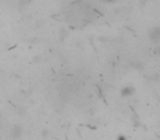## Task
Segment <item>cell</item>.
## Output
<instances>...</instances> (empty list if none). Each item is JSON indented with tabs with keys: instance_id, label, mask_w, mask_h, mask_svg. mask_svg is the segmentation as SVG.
Masks as SVG:
<instances>
[{
	"instance_id": "6da1fadb",
	"label": "cell",
	"mask_w": 160,
	"mask_h": 140,
	"mask_svg": "<svg viewBox=\"0 0 160 140\" xmlns=\"http://www.w3.org/2000/svg\"><path fill=\"white\" fill-rule=\"evenodd\" d=\"M135 93V88L133 85H124L121 89V96L123 98H129Z\"/></svg>"
},
{
	"instance_id": "7a4b0ae2",
	"label": "cell",
	"mask_w": 160,
	"mask_h": 140,
	"mask_svg": "<svg viewBox=\"0 0 160 140\" xmlns=\"http://www.w3.org/2000/svg\"><path fill=\"white\" fill-rule=\"evenodd\" d=\"M23 134V128L22 126H20V125H13L12 128H11V136L15 138V139H18L20 138L21 136Z\"/></svg>"
},
{
	"instance_id": "3957f363",
	"label": "cell",
	"mask_w": 160,
	"mask_h": 140,
	"mask_svg": "<svg viewBox=\"0 0 160 140\" xmlns=\"http://www.w3.org/2000/svg\"><path fill=\"white\" fill-rule=\"evenodd\" d=\"M149 37H150L151 41H154V42H158L160 38V28L158 26H155V28H152L149 31Z\"/></svg>"
},
{
	"instance_id": "277c9868",
	"label": "cell",
	"mask_w": 160,
	"mask_h": 140,
	"mask_svg": "<svg viewBox=\"0 0 160 140\" xmlns=\"http://www.w3.org/2000/svg\"><path fill=\"white\" fill-rule=\"evenodd\" d=\"M116 140H127V137L124 134H120V135H118V137H116Z\"/></svg>"
},
{
	"instance_id": "5b68a950",
	"label": "cell",
	"mask_w": 160,
	"mask_h": 140,
	"mask_svg": "<svg viewBox=\"0 0 160 140\" xmlns=\"http://www.w3.org/2000/svg\"><path fill=\"white\" fill-rule=\"evenodd\" d=\"M47 134H48V132H47V130H43V135H44V136H47Z\"/></svg>"
},
{
	"instance_id": "8992f818",
	"label": "cell",
	"mask_w": 160,
	"mask_h": 140,
	"mask_svg": "<svg viewBox=\"0 0 160 140\" xmlns=\"http://www.w3.org/2000/svg\"><path fill=\"white\" fill-rule=\"evenodd\" d=\"M105 1H108V2H114L115 0H105Z\"/></svg>"
}]
</instances>
